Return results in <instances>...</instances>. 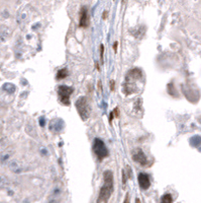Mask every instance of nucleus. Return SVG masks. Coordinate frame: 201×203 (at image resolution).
Instances as JSON below:
<instances>
[{
    "instance_id": "nucleus-1",
    "label": "nucleus",
    "mask_w": 201,
    "mask_h": 203,
    "mask_svg": "<svg viewBox=\"0 0 201 203\" xmlns=\"http://www.w3.org/2000/svg\"><path fill=\"white\" fill-rule=\"evenodd\" d=\"M103 185L100 189L97 202H107L113 192V173L111 171H105L103 174Z\"/></svg>"
},
{
    "instance_id": "nucleus-2",
    "label": "nucleus",
    "mask_w": 201,
    "mask_h": 203,
    "mask_svg": "<svg viewBox=\"0 0 201 203\" xmlns=\"http://www.w3.org/2000/svg\"><path fill=\"white\" fill-rule=\"evenodd\" d=\"M75 106H76V109L80 115V117L82 118V120L83 121L87 120L89 116H90V113H91V108H90V105H89L88 99L86 97L79 98L78 99H77Z\"/></svg>"
},
{
    "instance_id": "nucleus-3",
    "label": "nucleus",
    "mask_w": 201,
    "mask_h": 203,
    "mask_svg": "<svg viewBox=\"0 0 201 203\" xmlns=\"http://www.w3.org/2000/svg\"><path fill=\"white\" fill-rule=\"evenodd\" d=\"M93 151L98 160H102L108 156V149L106 147L105 143L101 139L95 138L93 143Z\"/></svg>"
},
{
    "instance_id": "nucleus-4",
    "label": "nucleus",
    "mask_w": 201,
    "mask_h": 203,
    "mask_svg": "<svg viewBox=\"0 0 201 203\" xmlns=\"http://www.w3.org/2000/svg\"><path fill=\"white\" fill-rule=\"evenodd\" d=\"M57 93H58V98H59V101L61 102V104H63L65 106L70 105V95L73 93L72 87L67 86V85H60V86H58Z\"/></svg>"
},
{
    "instance_id": "nucleus-5",
    "label": "nucleus",
    "mask_w": 201,
    "mask_h": 203,
    "mask_svg": "<svg viewBox=\"0 0 201 203\" xmlns=\"http://www.w3.org/2000/svg\"><path fill=\"white\" fill-rule=\"evenodd\" d=\"M133 159L136 163L140 164L141 166H146L148 164V159H146L145 152L141 148H137L133 151Z\"/></svg>"
},
{
    "instance_id": "nucleus-6",
    "label": "nucleus",
    "mask_w": 201,
    "mask_h": 203,
    "mask_svg": "<svg viewBox=\"0 0 201 203\" xmlns=\"http://www.w3.org/2000/svg\"><path fill=\"white\" fill-rule=\"evenodd\" d=\"M89 25V14L88 8L86 6H82L80 9V18H79V26L80 28H87Z\"/></svg>"
},
{
    "instance_id": "nucleus-7",
    "label": "nucleus",
    "mask_w": 201,
    "mask_h": 203,
    "mask_svg": "<svg viewBox=\"0 0 201 203\" xmlns=\"http://www.w3.org/2000/svg\"><path fill=\"white\" fill-rule=\"evenodd\" d=\"M138 184H140V186H141V188L142 189H149L150 188V186H151V181H150V178H149V176L145 174V173H141L140 175H138Z\"/></svg>"
},
{
    "instance_id": "nucleus-8",
    "label": "nucleus",
    "mask_w": 201,
    "mask_h": 203,
    "mask_svg": "<svg viewBox=\"0 0 201 203\" xmlns=\"http://www.w3.org/2000/svg\"><path fill=\"white\" fill-rule=\"evenodd\" d=\"M68 76V70L67 68H63V69H60L57 73V79H64Z\"/></svg>"
},
{
    "instance_id": "nucleus-9",
    "label": "nucleus",
    "mask_w": 201,
    "mask_h": 203,
    "mask_svg": "<svg viewBox=\"0 0 201 203\" xmlns=\"http://www.w3.org/2000/svg\"><path fill=\"white\" fill-rule=\"evenodd\" d=\"M161 201H162V202H164V203H169V202H172V201H173V199H172L171 195H170V194H165L164 196L162 197Z\"/></svg>"
},
{
    "instance_id": "nucleus-10",
    "label": "nucleus",
    "mask_w": 201,
    "mask_h": 203,
    "mask_svg": "<svg viewBox=\"0 0 201 203\" xmlns=\"http://www.w3.org/2000/svg\"><path fill=\"white\" fill-rule=\"evenodd\" d=\"M100 49H101V54H100V56H101V61H103V52H104V46H103V45H100Z\"/></svg>"
},
{
    "instance_id": "nucleus-11",
    "label": "nucleus",
    "mask_w": 201,
    "mask_h": 203,
    "mask_svg": "<svg viewBox=\"0 0 201 203\" xmlns=\"http://www.w3.org/2000/svg\"><path fill=\"white\" fill-rule=\"evenodd\" d=\"M111 90H114V81L112 80V81H111Z\"/></svg>"
},
{
    "instance_id": "nucleus-12",
    "label": "nucleus",
    "mask_w": 201,
    "mask_h": 203,
    "mask_svg": "<svg viewBox=\"0 0 201 203\" xmlns=\"http://www.w3.org/2000/svg\"><path fill=\"white\" fill-rule=\"evenodd\" d=\"M113 49H114V51L116 52V49H117V42H115L114 43V46H113Z\"/></svg>"
},
{
    "instance_id": "nucleus-13",
    "label": "nucleus",
    "mask_w": 201,
    "mask_h": 203,
    "mask_svg": "<svg viewBox=\"0 0 201 203\" xmlns=\"http://www.w3.org/2000/svg\"><path fill=\"white\" fill-rule=\"evenodd\" d=\"M106 16H107V11H105V12L103 13V18H106Z\"/></svg>"
}]
</instances>
